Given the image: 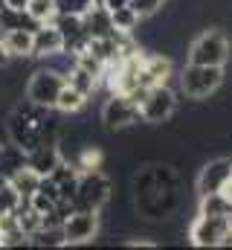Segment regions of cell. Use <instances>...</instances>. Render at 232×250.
<instances>
[{
  "mask_svg": "<svg viewBox=\"0 0 232 250\" xmlns=\"http://www.w3.org/2000/svg\"><path fill=\"white\" fill-rule=\"evenodd\" d=\"M180 90L174 84H154L139 99V120L148 125H163L177 114Z\"/></svg>",
  "mask_w": 232,
  "mask_h": 250,
  "instance_id": "cell-2",
  "label": "cell"
},
{
  "mask_svg": "<svg viewBox=\"0 0 232 250\" xmlns=\"http://www.w3.org/2000/svg\"><path fill=\"white\" fill-rule=\"evenodd\" d=\"M197 212H206V215H227L232 218V201L224 192H209V195H200V209Z\"/></svg>",
  "mask_w": 232,
  "mask_h": 250,
  "instance_id": "cell-16",
  "label": "cell"
},
{
  "mask_svg": "<svg viewBox=\"0 0 232 250\" xmlns=\"http://www.w3.org/2000/svg\"><path fill=\"white\" fill-rule=\"evenodd\" d=\"M102 215L96 209H73L64 218V242L67 245H87L99 236Z\"/></svg>",
  "mask_w": 232,
  "mask_h": 250,
  "instance_id": "cell-7",
  "label": "cell"
},
{
  "mask_svg": "<svg viewBox=\"0 0 232 250\" xmlns=\"http://www.w3.org/2000/svg\"><path fill=\"white\" fill-rule=\"evenodd\" d=\"M232 181V157H215L209 160L197 175V195L224 192V187Z\"/></svg>",
  "mask_w": 232,
  "mask_h": 250,
  "instance_id": "cell-9",
  "label": "cell"
},
{
  "mask_svg": "<svg viewBox=\"0 0 232 250\" xmlns=\"http://www.w3.org/2000/svg\"><path fill=\"white\" fill-rule=\"evenodd\" d=\"M224 67H212V64H192L186 62L177 70V90L186 99L203 102L212 93H218L224 87Z\"/></svg>",
  "mask_w": 232,
  "mask_h": 250,
  "instance_id": "cell-1",
  "label": "cell"
},
{
  "mask_svg": "<svg viewBox=\"0 0 232 250\" xmlns=\"http://www.w3.org/2000/svg\"><path fill=\"white\" fill-rule=\"evenodd\" d=\"M232 218L227 215H206V212H197V218L192 221L189 227V242L194 248H221L224 245V236L230 230Z\"/></svg>",
  "mask_w": 232,
  "mask_h": 250,
  "instance_id": "cell-6",
  "label": "cell"
},
{
  "mask_svg": "<svg viewBox=\"0 0 232 250\" xmlns=\"http://www.w3.org/2000/svg\"><path fill=\"white\" fill-rule=\"evenodd\" d=\"M67 82H70V84H73L76 90H81V93H84L87 99H90V96H93V93L99 90V84H102V79H99L96 73L84 70L81 64H76V67H73V70L67 73Z\"/></svg>",
  "mask_w": 232,
  "mask_h": 250,
  "instance_id": "cell-15",
  "label": "cell"
},
{
  "mask_svg": "<svg viewBox=\"0 0 232 250\" xmlns=\"http://www.w3.org/2000/svg\"><path fill=\"white\" fill-rule=\"evenodd\" d=\"M128 6H131L142 21H148V18H154V15H160V12H163L166 0H128Z\"/></svg>",
  "mask_w": 232,
  "mask_h": 250,
  "instance_id": "cell-20",
  "label": "cell"
},
{
  "mask_svg": "<svg viewBox=\"0 0 232 250\" xmlns=\"http://www.w3.org/2000/svg\"><path fill=\"white\" fill-rule=\"evenodd\" d=\"M232 44L230 38L221 32V29H203L192 44H189V53H186V62L192 64H212V67H224L230 62Z\"/></svg>",
  "mask_w": 232,
  "mask_h": 250,
  "instance_id": "cell-3",
  "label": "cell"
},
{
  "mask_svg": "<svg viewBox=\"0 0 232 250\" xmlns=\"http://www.w3.org/2000/svg\"><path fill=\"white\" fill-rule=\"evenodd\" d=\"M67 84V76H61L50 67H35L29 73V82H26V96L35 102V105H44V108H56L58 93L61 87Z\"/></svg>",
  "mask_w": 232,
  "mask_h": 250,
  "instance_id": "cell-5",
  "label": "cell"
},
{
  "mask_svg": "<svg viewBox=\"0 0 232 250\" xmlns=\"http://www.w3.org/2000/svg\"><path fill=\"white\" fill-rule=\"evenodd\" d=\"M0 38H3L12 62L15 59H32V32L29 29H6Z\"/></svg>",
  "mask_w": 232,
  "mask_h": 250,
  "instance_id": "cell-11",
  "label": "cell"
},
{
  "mask_svg": "<svg viewBox=\"0 0 232 250\" xmlns=\"http://www.w3.org/2000/svg\"><path fill=\"white\" fill-rule=\"evenodd\" d=\"M20 192L12 187L9 181L0 187V215H6V212H18V207H20Z\"/></svg>",
  "mask_w": 232,
  "mask_h": 250,
  "instance_id": "cell-19",
  "label": "cell"
},
{
  "mask_svg": "<svg viewBox=\"0 0 232 250\" xmlns=\"http://www.w3.org/2000/svg\"><path fill=\"white\" fill-rule=\"evenodd\" d=\"M26 12H29L38 23H50L58 15V6H56V0H29Z\"/></svg>",
  "mask_w": 232,
  "mask_h": 250,
  "instance_id": "cell-18",
  "label": "cell"
},
{
  "mask_svg": "<svg viewBox=\"0 0 232 250\" xmlns=\"http://www.w3.org/2000/svg\"><path fill=\"white\" fill-rule=\"evenodd\" d=\"M58 50H64V35L56 23H41L35 32H32V59H47Z\"/></svg>",
  "mask_w": 232,
  "mask_h": 250,
  "instance_id": "cell-10",
  "label": "cell"
},
{
  "mask_svg": "<svg viewBox=\"0 0 232 250\" xmlns=\"http://www.w3.org/2000/svg\"><path fill=\"white\" fill-rule=\"evenodd\" d=\"M9 64H12V56H9V50H6V44H3V38H0V70L9 67Z\"/></svg>",
  "mask_w": 232,
  "mask_h": 250,
  "instance_id": "cell-21",
  "label": "cell"
},
{
  "mask_svg": "<svg viewBox=\"0 0 232 250\" xmlns=\"http://www.w3.org/2000/svg\"><path fill=\"white\" fill-rule=\"evenodd\" d=\"M111 189H114V184L99 169L81 172L78 175V189H76V209H96V212H102V207L111 201Z\"/></svg>",
  "mask_w": 232,
  "mask_h": 250,
  "instance_id": "cell-4",
  "label": "cell"
},
{
  "mask_svg": "<svg viewBox=\"0 0 232 250\" xmlns=\"http://www.w3.org/2000/svg\"><path fill=\"white\" fill-rule=\"evenodd\" d=\"M20 166H26V151H23L20 146H15V143L6 140V146H3V151H0V178L9 181Z\"/></svg>",
  "mask_w": 232,
  "mask_h": 250,
  "instance_id": "cell-12",
  "label": "cell"
},
{
  "mask_svg": "<svg viewBox=\"0 0 232 250\" xmlns=\"http://www.w3.org/2000/svg\"><path fill=\"white\" fill-rule=\"evenodd\" d=\"M102 123L108 128H116V131L142 123L139 120V102L128 93H111L102 105Z\"/></svg>",
  "mask_w": 232,
  "mask_h": 250,
  "instance_id": "cell-8",
  "label": "cell"
},
{
  "mask_svg": "<svg viewBox=\"0 0 232 250\" xmlns=\"http://www.w3.org/2000/svg\"><path fill=\"white\" fill-rule=\"evenodd\" d=\"M0 3H6V6H12V9H20V12L29 6V0H0Z\"/></svg>",
  "mask_w": 232,
  "mask_h": 250,
  "instance_id": "cell-23",
  "label": "cell"
},
{
  "mask_svg": "<svg viewBox=\"0 0 232 250\" xmlns=\"http://www.w3.org/2000/svg\"><path fill=\"white\" fill-rule=\"evenodd\" d=\"M122 6H128V0H105V9H108V12H116V9H122Z\"/></svg>",
  "mask_w": 232,
  "mask_h": 250,
  "instance_id": "cell-22",
  "label": "cell"
},
{
  "mask_svg": "<svg viewBox=\"0 0 232 250\" xmlns=\"http://www.w3.org/2000/svg\"><path fill=\"white\" fill-rule=\"evenodd\" d=\"M41 178H44V175H38V172L26 163V166H20V169L9 178V184L20 192V198H32V195L38 192V187H41Z\"/></svg>",
  "mask_w": 232,
  "mask_h": 250,
  "instance_id": "cell-13",
  "label": "cell"
},
{
  "mask_svg": "<svg viewBox=\"0 0 232 250\" xmlns=\"http://www.w3.org/2000/svg\"><path fill=\"white\" fill-rule=\"evenodd\" d=\"M87 102H90V99H87L81 90H76V87L67 82V84L61 87V93H58L56 111H58V114H67V117H70V114H78V111H81Z\"/></svg>",
  "mask_w": 232,
  "mask_h": 250,
  "instance_id": "cell-14",
  "label": "cell"
},
{
  "mask_svg": "<svg viewBox=\"0 0 232 250\" xmlns=\"http://www.w3.org/2000/svg\"><path fill=\"white\" fill-rule=\"evenodd\" d=\"M111 18H114V29L116 32H136V26L142 23V18H139L131 6H122V9L111 12Z\"/></svg>",
  "mask_w": 232,
  "mask_h": 250,
  "instance_id": "cell-17",
  "label": "cell"
}]
</instances>
